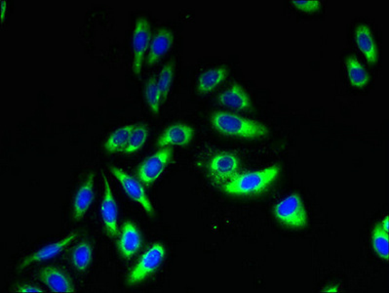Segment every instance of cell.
<instances>
[{"label":"cell","mask_w":389,"mask_h":293,"mask_svg":"<svg viewBox=\"0 0 389 293\" xmlns=\"http://www.w3.org/2000/svg\"><path fill=\"white\" fill-rule=\"evenodd\" d=\"M278 175L277 165L258 172L239 173L223 185V191L231 196H256L268 190Z\"/></svg>","instance_id":"cell-1"},{"label":"cell","mask_w":389,"mask_h":293,"mask_svg":"<svg viewBox=\"0 0 389 293\" xmlns=\"http://www.w3.org/2000/svg\"><path fill=\"white\" fill-rule=\"evenodd\" d=\"M211 122L214 129L222 134L245 139L263 137L269 132L266 125L228 111L215 113L211 117Z\"/></svg>","instance_id":"cell-2"},{"label":"cell","mask_w":389,"mask_h":293,"mask_svg":"<svg viewBox=\"0 0 389 293\" xmlns=\"http://www.w3.org/2000/svg\"><path fill=\"white\" fill-rule=\"evenodd\" d=\"M276 219L288 228L303 229L308 225V217L303 199L298 194H290L274 207Z\"/></svg>","instance_id":"cell-3"},{"label":"cell","mask_w":389,"mask_h":293,"mask_svg":"<svg viewBox=\"0 0 389 293\" xmlns=\"http://www.w3.org/2000/svg\"><path fill=\"white\" fill-rule=\"evenodd\" d=\"M165 253H166L165 247L161 244H154L149 247L128 277V284L133 286L145 281L148 277L161 267L162 261L164 260Z\"/></svg>","instance_id":"cell-4"},{"label":"cell","mask_w":389,"mask_h":293,"mask_svg":"<svg viewBox=\"0 0 389 293\" xmlns=\"http://www.w3.org/2000/svg\"><path fill=\"white\" fill-rule=\"evenodd\" d=\"M241 169V159L233 153L215 154L208 164V170L212 179L223 185L238 175Z\"/></svg>","instance_id":"cell-5"},{"label":"cell","mask_w":389,"mask_h":293,"mask_svg":"<svg viewBox=\"0 0 389 293\" xmlns=\"http://www.w3.org/2000/svg\"><path fill=\"white\" fill-rule=\"evenodd\" d=\"M173 150L170 146H165L149 157L138 169V178L146 186L151 185L162 175L168 164L171 162Z\"/></svg>","instance_id":"cell-6"},{"label":"cell","mask_w":389,"mask_h":293,"mask_svg":"<svg viewBox=\"0 0 389 293\" xmlns=\"http://www.w3.org/2000/svg\"><path fill=\"white\" fill-rule=\"evenodd\" d=\"M151 29L148 19L146 17H138L136 21L134 34H133V53H134V60H133V71L135 74H141L143 69V59L146 53L148 51L151 41Z\"/></svg>","instance_id":"cell-7"},{"label":"cell","mask_w":389,"mask_h":293,"mask_svg":"<svg viewBox=\"0 0 389 293\" xmlns=\"http://www.w3.org/2000/svg\"><path fill=\"white\" fill-rule=\"evenodd\" d=\"M111 172L114 175V177L119 181L127 196L132 201L140 204L148 215L153 217L156 215V212H154L153 204H151L148 196H146L143 184L136 179V178L132 177L131 175L124 172L123 170L117 169V167H111Z\"/></svg>","instance_id":"cell-8"},{"label":"cell","mask_w":389,"mask_h":293,"mask_svg":"<svg viewBox=\"0 0 389 293\" xmlns=\"http://www.w3.org/2000/svg\"><path fill=\"white\" fill-rule=\"evenodd\" d=\"M105 196L101 205V215L103 225H105L106 233L111 238H116L118 232V207H117L116 199L113 198V190L111 184L105 176Z\"/></svg>","instance_id":"cell-9"},{"label":"cell","mask_w":389,"mask_h":293,"mask_svg":"<svg viewBox=\"0 0 389 293\" xmlns=\"http://www.w3.org/2000/svg\"><path fill=\"white\" fill-rule=\"evenodd\" d=\"M194 130L185 124H175L165 129L157 141L159 148L169 146H186L193 141Z\"/></svg>","instance_id":"cell-10"},{"label":"cell","mask_w":389,"mask_h":293,"mask_svg":"<svg viewBox=\"0 0 389 293\" xmlns=\"http://www.w3.org/2000/svg\"><path fill=\"white\" fill-rule=\"evenodd\" d=\"M218 104L236 111H244L251 109L252 103L249 95L241 84H233L228 89L221 93L218 97Z\"/></svg>","instance_id":"cell-11"},{"label":"cell","mask_w":389,"mask_h":293,"mask_svg":"<svg viewBox=\"0 0 389 293\" xmlns=\"http://www.w3.org/2000/svg\"><path fill=\"white\" fill-rule=\"evenodd\" d=\"M173 44H174V34L172 31L165 28L159 29L151 39V45H149L148 60H146L148 66L156 65L170 51Z\"/></svg>","instance_id":"cell-12"},{"label":"cell","mask_w":389,"mask_h":293,"mask_svg":"<svg viewBox=\"0 0 389 293\" xmlns=\"http://www.w3.org/2000/svg\"><path fill=\"white\" fill-rule=\"evenodd\" d=\"M39 277L45 286L49 287L53 292L73 293L76 292L71 279L60 269L54 267L42 269L39 272Z\"/></svg>","instance_id":"cell-13"},{"label":"cell","mask_w":389,"mask_h":293,"mask_svg":"<svg viewBox=\"0 0 389 293\" xmlns=\"http://www.w3.org/2000/svg\"><path fill=\"white\" fill-rule=\"evenodd\" d=\"M94 173H90L86 180L82 184L79 190L77 191L74 202V219L81 220L89 209L90 205L94 201Z\"/></svg>","instance_id":"cell-14"},{"label":"cell","mask_w":389,"mask_h":293,"mask_svg":"<svg viewBox=\"0 0 389 293\" xmlns=\"http://www.w3.org/2000/svg\"><path fill=\"white\" fill-rule=\"evenodd\" d=\"M141 246H142V236L140 231L134 223L127 221L124 223L121 239H119V252L125 259H130L140 249Z\"/></svg>","instance_id":"cell-15"},{"label":"cell","mask_w":389,"mask_h":293,"mask_svg":"<svg viewBox=\"0 0 389 293\" xmlns=\"http://www.w3.org/2000/svg\"><path fill=\"white\" fill-rule=\"evenodd\" d=\"M77 238V234L76 232H73L68 234L65 239H61L54 244H48V246L42 247L39 252L34 253L31 257H26L24 259L23 262L20 264L19 268L24 269L31 265L33 263L42 262V261H46L51 259L60 254L66 247L69 246L71 242H73L74 239Z\"/></svg>","instance_id":"cell-16"},{"label":"cell","mask_w":389,"mask_h":293,"mask_svg":"<svg viewBox=\"0 0 389 293\" xmlns=\"http://www.w3.org/2000/svg\"><path fill=\"white\" fill-rule=\"evenodd\" d=\"M354 36H355L357 46L363 53L368 63L372 64V65L377 63L378 59V47L369 26L364 25V24L359 25L355 29Z\"/></svg>","instance_id":"cell-17"},{"label":"cell","mask_w":389,"mask_h":293,"mask_svg":"<svg viewBox=\"0 0 389 293\" xmlns=\"http://www.w3.org/2000/svg\"><path fill=\"white\" fill-rule=\"evenodd\" d=\"M228 71L226 66L210 69L199 76L197 82V91L199 94H208L222 84L228 76Z\"/></svg>","instance_id":"cell-18"},{"label":"cell","mask_w":389,"mask_h":293,"mask_svg":"<svg viewBox=\"0 0 389 293\" xmlns=\"http://www.w3.org/2000/svg\"><path fill=\"white\" fill-rule=\"evenodd\" d=\"M345 65L350 84L356 88L367 86L370 81L369 74L361 62H359L358 59L354 56H348L345 61Z\"/></svg>","instance_id":"cell-19"},{"label":"cell","mask_w":389,"mask_h":293,"mask_svg":"<svg viewBox=\"0 0 389 293\" xmlns=\"http://www.w3.org/2000/svg\"><path fill=\"white\" fill-rule=\"evenodd\" d=\"M134 127L135 124H129L111 133L105 144L106 150L111 154L121 153V152L123 153Z\"/></svg>","instance_id":"cell-20"},{"label":"cell","mask_w":389,"mask_h":293,"mask_svg":"<svg viewBox=\"0 0 389 293\" xmlns=\"http://www.w3.org/2000/svg\"><path fill=\"white\" fill-rule=\"evenodd\" d=\"M372 244L375 253L386 261L389 258V236L388 232L383 230L380 223L375 226L372 233Z\"/></svg>","instance_id":"cell-21"},{"label":"cell","mask_w":389,"mask_h":293,"mask_svg":"<svg viewBox=\"0 0 389 293\" xmlns=\"http://www.w3.org/2000/svg\"><path fill=\"white\" fill-rule=\"evenodd\" d=\"M92 247L86 242H81L73 252L74 268L79 272H85L92 261Z\"/></svg>","instance_id":"cell-22"},{"label":"cell","mask_w":389,"mask_h":293,"mask_svg":"<svg viewBox=\"0 0 389 293\" xmlns=\"http://www.w3.org/2000/svg\"><path fill=\"white\" fill-rule=\"evenodd\" d=\"M148 129L146 125L135 124L134 129L130 136V139L128 141L126 148L123 151L124 154H131L136 152L140 151L145 145L146 139H148Z\"/></svg>","instance_id":"cell-23"},{"label":"cell","mask_w":389,"mask_h":293,"mask_svg":"<svg viewBox=\"0 0 389 293\" xmlns=\"http://www.w3.org/2000/svg\"><path fill=\"white\" fill-rule=\"evenodd\" d=\"M145 97L146 103L149 106V109L153 111V114L159 113V106L161 103V95L157 86L156 77L153 76L146 82L145 87Z\"/></svg>","instance_id":"cell-24"},{"label":"cell","mask_w":389,"mask_h":293,"mask_svg":"<svg viewBox=\"0 0 389 293\" xmlns=\"http://www.w3.org/2000/svg\"><path fill=\"white\" fill-rule=\"evenodd\" d=\"M174 63L166 64L162 69L161 74H159L158 79H157V86H158L159 91H161V103L166 101L168 94H169L173 76H174Z\"/></svg>","instance_id":"cell-25"},{"label":"cell","mask_w":389,"mask_h":293,"mask_svg":"<svg viewBox=\"0 0 389 293\" xmlns=\"http://www.w3.org/2000/svg\"><path fill=\"white\" fill-rule=\"evenodd\" d=\"M295 8L305 13H315L321 8V2L317 0H295L292 1Z\"/></svg>","instance_id":"cell-26"},{"label":"cell","mask_w":389,"mask_h":293,"mask_svg":"<svg viewBox=\"0 0 389 293\" xmlns=\"http://www.w3.org/2000/svg\"><path fill=\"white\" fill-rule=\"evenodd\" d=\"M16 292L20 293H39L44 292V290L37 287L31 286V284H22V286L17 287Z\"/></svg>","instance_id":"cell-27"},{"label":"cell","mask_w":389,"mask_h":293,"mask_svg":"<svg viewBox=\"0 0 389 293\" xmlns=\"http://www.w3.org/2000/svg\"><path fill=\"white\" fill-rule=\"evenodd\" d=\"M380 225H382V227L383 228V230L388 232L389 233V222H388V217H386L385 219L380 222Z\"/></svg>","instance_id":"cell-28"},{"label":"cell","mask_w":389,"mask_h":293,"mask_svg":"<svg viewBox=\"0 0 389 293\" xmlns=\"http://www.w3.org/2000/svg\"><path fill=\"white\" fill-rule=\"evenodd\" d=\"M338 292V287H335V286L328 287V289H324V292L335 293V292Z\"/></svg>","instance_id":"cell-29"}]
</instances>
